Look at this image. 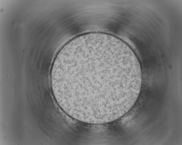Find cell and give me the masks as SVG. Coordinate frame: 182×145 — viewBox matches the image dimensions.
Segmentation results:
<instances>
[{"label":"cell","instance_id":"6da1fadb","mask_svg":"<svg viewBox=\"0 0 182 145\" xmlns=\"http://www.w3.org/2000/svg\"><path fill=\"white\" fill-rule=\"evenodd\" d=\"M139 72L134 60L118 46L96 41L62 52L53 62L51 77L58 101L67 114L99 122L126 108Z\"/></svg>","mask_w":182,"mask_h":145}]
</instances>
